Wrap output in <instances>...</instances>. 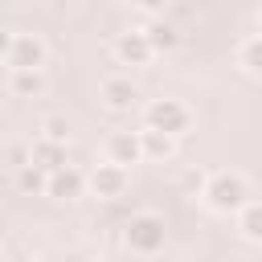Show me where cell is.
Returning <instances> with one entry per match:
<instances>
[{
    "mask_svg": "<svg viewBox=\"0 0 262 262\" xmlns=\"http://www.w3.org/2000/svg\"><path fill=\"white\" fill-rule=\"evenodd\" d=\"M90 262H106V258H90Z\"/></svg>",
    "mask_w": 262,
    "mask_h": 262,
    "instance_id": "cell-20",
    "label": "cell"
},
{
    "mask_svg": "<svg viewBox=\"0 0 262 262\" xmlns=\"http://www.w3.org/2000/svg\"><path fill=\"white\" fill-rule=\"evenodd\" d=\"M192 127V111L180 102V98H147L143 102V131H160L168 139H180L184 131Z\"/></svg>",
    "mask_w": 262,
    "mask_h": 262,
    "instance_id": "cell-2",
    "label": "cell"
},
{
    "mask_svg": "<svg viewBox=\"0 0 262 262\" xmlns=\"http://www.w3.org/2000/svg\"><path fill=\"white\" fill-rule=\"evenodd\" d=\"M102 151H106V164H119V168H127V172H131V164H139V160H143V139H139V131L119 127V131H111V135H106Z\"/></svg>",
    "mask_w": 262,
    "mask_h": 262,
    "instance_id": "cell-7",
    "label": "cell"
},
{
    "mask_svg": "<svg viewBox=\"0 0 262 262\" xmlns=\"http://www.w3.org/2000/svg\"><path fill=\"white\" fill-rule=\"evenodd\" d=\"M8 90L16 98H41L45 94V70H8Z\"/></svg>",
    "mask_w": 262,
    "mask_h": 262,
    "instance_id": "cell-11",
    "label": "cell"
},
{
    "mask_svg": "<svg viewBox=\"0 0 262 262\" xmlns=\"http://www.w3.org/2000/svg\"><path fill=\"white\" fill-rule=\"evenodd\" d=\"M201 196H205V205L213 209V213H237L242 205H250V184H246V176L242 172H213L209 180H205V188H201Z\"/></svg>",
    "mask_w": 262,
    "mask_h": 262,
    "instance_id": "cell-3",
    "label": "cell"
},
{
    "mask_svg": "<svg viewBox=\"0 0 262 262\" xmlns=\"http://www.w3.org/2000/svg\"><path fill=\"white\" fill-rule=\"evenodd\" d=\"M115 57H119V66L139 70V66H147L156 53H151V45H147V33H143V29H123V33H115Z\"/></svg>",
    "mask_w": 262,
    "mask_h": 262,
    "instance_id": "cell-8",
    "label": "cell"
},
{
    "mask_svg": "<svg viewBox=\"0 0 262 262\" xmlns=\"http://www.w3.org/2000/svg\"><path fill=\"white\" fill-rule=\"evenodd\" d=\"M37 139H45V143H57V147H70V139H74V119L70 115H45L41 123H37Z\"/></svg>",
    "mask_w": 262,
    "mask_h": 262,
    "instance_id": "cell-12",
    "label": "cell"
},
{
    "mask_svg": "<svg viewBox=\"0 0 262 262\" xmlns=\"http://www.w3.org/2000/svg\"><path fill=\"white\" fill-rule=\"evenodd\" d=\"M86 188H90L98 201H119V196H127V188H131V172L102 160V164H94V168L86 172Z\"/></svg>",
    "mask_w": 262,
    "mask_h": 262,
    "instance_id": "cell-4",
    "label": "cell"
},
{
    "mask_svg": "<svg viewBox=\"0 0 262 262\" xmlns=\"http://www.w3.org/2000/svg\"><path fill=\"white\" fill-rule=\"evenodd\" d=\"M16 188H20L25 196H45V188H49V172H41L37 164H29V168L16 172Z\"/></svg>",
    "mask_w": 262,
    "mask_h": 262,
    "instance_id": "cell-17",
    "label": "cell"
},
{
    "mask_svg": "<svg viewBox=\"0 0 262 262\" xmlns=\"http://www.w3.org/2000/svg\"><path fill=\"white\" fill-rule=\"evenodd\" d=\"M12 37H16V33H8V29H0V61H8V49H12Z\"/></svg>",
    "mask_w": 262,
    "mask_h": 262,
    "instance_id": "cell-19",
    "label": "cell"
},
{
    "mask_svg": "<svg viewBox=\"0 0 262 262\" xmlns=\"http://www.w3.org/2000/svg\"><path fill=\"white\" fill-rule=\"evenodd\" d=\"M164 242H168V221L160 213H151V209L131 213V221L123 225V246L131 254H139V258H156L164 250Z\"/></svg>",
    "mask_w": 262,
    "mask_h": 262,
    "instance_id": "cell-1",
    "label": "cell"
},
{
    "mask_svg": "<svg viewBox=\"0 0 262 262\" xmlns=\"http://www.w3.org/2000/svg\"><path fill=\"white\" fill-rule=\"evenodd\" d=\"M98 98H102V106L106 111H115V115H127V111H135L139 106V82L131 78V74H111V78H102V86H98Z\"/></svg>",
    "mask_w": 262,
    "mask_h": 262,
    "instance_id": "cell-5",
    "label": "cell"
},
{
    "mask_svg": "<svg viewBox=\"0 0 262 262\" xmlns=\"http://www.w3.org/2000/svg\"><path fill=\"white\" fill-rule=\"evenodd\" d=\"M82 192H86V172L74 168V164L57 168L49 176V188H45V196H53V201H78Z\"/></svg>",
    "mask_w": 262,
    "mask_h": 262,
    "instance_id": "cell-9",
    "label": "cell"
},
{
    "mask_svg": "<svg viewBox=\"0 0 262 262\" xmlns=\"http://www.w3.org/2000/svg\"><path fill=\"white\" fill-rule=\"evenodd\" d=\"M0 262H4V254H0Z\"/></svg>",
    "mask_w": 262,
    "mask_h": 262,
    "instance_id": "cell-22",
    "label": "cell"
},
{
    "mask_svg": "<svg viewBox=\"0 0 262 262\" xmlns=\"http://www.w3.org/2000/svg\"><path fill=\"white\" fill-rule=\"evenodd\" d=\"M258 20H262V8H258Z\"/></svg>",
    "mask_w": 262,
    "mask_h": 262,
    "instance_id": "cell-21",
    "label": "cell"
},
{
    "mask_svg": "<svg viewBox=\"0 0 262 262\" xmlns=\"http://www.w3.org/2000/svg\"><path fill=\"white\" fill-rule=\"evenodd\" d=\"M233 217H237V233H242L246 242L262 246V201H250V205H242Z\"/></svg>",
    "mask_w": 262,
    "mask_h": 262,
    "instance_id": "cell-13",
    "label": "cell"
},
{
    "mask_svg": "<svg viewBox=\"0 0 262 262\" xmlns=\"http://www.w3.org/2000/svg\"><path fill=\"white\" fill-rule=\"evenodd\" d=\"M4 160H8L12 172L29 168V164H33V143H8V147H4Z\"/></svg>",
    "mask_w": 262,
    "mask_h": 262,
    "instance_id": "cell-18",
    "label": "cell"
},
{
    "mask_svg": "<svg viewBox=\"0 0 262 262\" xmlns=\"http://www.w3.org/2000/svg\"><path fill=\"white\" fill-rule=\"evenodd\" d=\"M33 164L41 168V172H57V168H66V147H57V143H45V139H33Z\"/></svg>",
    "mask_w": 262,
    "mask_h": 262,
    "instance_id": "cell-15",
    "label": "cell"
},
{
    "mask_svg": "<svg viewBox=\"0 0 262 262\" xmlns=\"http://www.w3.org/2000/svg\"><path fill=\"white\" fill-rule=\"evenodd\" d=\"M45 61H49L45 41H41L37 33H16L4 66H8V70H45Z\"/></svg>",
    "mask_w": 262,
    "mask_h": 262,
    "instance_id": "cell-6",
    "label": "cell"
},
{
    "mask_svg": "<svg viewBox=\"0 0 262 262\" xmlns=\"http://www.w3.org/2000/svg\"><path fill=\"white\" fill-rule=\"evenodd\" d=\"M237 66H242L250 78H262V33H254V37H246V41L237 45Z\"/></svg>",
    "mask_w": 262,
    "mask_h": 262,
    "instance_id": "cell-16",
    "label": "cell"
},
{
    "mask_svg": "<svg viewBox=\"0 0 262 262\" xmlns=\"http://www.w3.org/2000/svg\"><path fill=\"white\" fill-rule=\"evenodd\" d=\"M139 139H143V160H156V164H168L176 156V139L160 135V131H143L139 127Z\"/></svg>",
    "mask_w": 262,
    "mask_h": 262,
    "instance_id": "cell-14",
    "label": "cell"
},
{
    "mask_svg": "<svg viewBox=\"0 0 262 262\" xmlns=\"http://www.w3.org/2000/svg\"><path fill=\"white\" fill-rule=\"evenodd\" d=\"M143 33H147V45H151V53H172V49L180 45V29H176L168 16H156V20H147V25H143Z\"/></svg>",
    "mask_w": 262,
    "mask_h": 262,
    "instance_id": "cell-10",
    "label": "cell"
}]
</instances>
